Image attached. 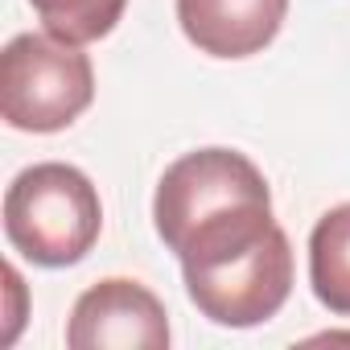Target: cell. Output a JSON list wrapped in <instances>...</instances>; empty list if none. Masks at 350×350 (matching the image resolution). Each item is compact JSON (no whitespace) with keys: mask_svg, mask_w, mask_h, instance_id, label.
I'll return each instance as SVG.
<instances>
[{"mask_svg":"<svg viewBox=\"0 0 350 350\" xmlns=\"http://www.w3.org/2000/svg\"><path fill=\"white\" fill-rule=\"evenodd\" d=\"M152 223L182 272L215 268L280 227L264 173L235 148H198L173 161L157 182Z\"/></svg>","mask_w":350,"mask_h":350,"instance_id":"6da1fadb","label":"cell"},{"mask_svg":"<svg viewBox=\"0 0 350 350\" xmlns=\"http://www.w3.org/2000/svg\"><path fill=\"white\" fill-rule=\"evenodd\" d=\"M103 231V206L91 178L75 165L42 161L21 169L5 194V235L38 268L79 264Z\"/></svg>","mask_w":350,"mask_h":350,"instance_id":"7a4b0ae2","label":"cell"},{"mask_svg":"<svg viewBox=\"0 0 350 350\" xmlns=\"http://www.w3.org/2000/svg\"><path fill=\"white\" fill-rule=\"evenodd\" d=\"M95 99L91 58L54 33H17L0 54V116L17 132H62Z\"/></svg>","mask_w":350,"mask_h":350,"instance_id":"3957f363","label":"cell"},{"mask_svg":"<svg viewBox=\"0 0 350 350\" xmlns=\"http://www.w3.org/2000/svg\"><path fill=\"white\" fill-rule=\"evenodd\" d=\"M182 276H186V293L202 317H211L215 325L252 329L284 309V301L293 293V247H288V235L276 227L256 247H247L215 268H194Z\"/></svg>","mask_w":350,"mask_h":350,"instance_id":"277c9868","label":"cell"},{"mask_svg":"<svg viewBox=\"0 0 350 350\" xmlns=\"http://www.w3.org/2000/svg\"><path fill=\"white\" fill-rule=\"evenodd\" d=\"M70 350H165L169 346V317L152 288L111 276L91 284L66 325Z\"/></svg>","mask_w":350,"mask_h":350,"instance_id":"5b68a950","label":"cell"},{"mask_svg":"<svg viewBox=\"0 0 350 350\" xmlns=\"http://www.w3.org/2000/svg\"><path fill=\"white\" fill-rule=\"evenodd\" d=\"M288 0H178V21L190 46L211 58H252L276 42Z\"/></svg>","mask_w":350,"mask_h":350,"instance_id":"8992f818","label":"cell"},{"mask_svg":"<svg viewBox=\"0 0 350 350\" xmlns=\"http://www.w3.org/2000/svg\"><path fill=\"white\" fill-rule=\"evenodd\" d=\"M309 284L329 313L350 317V202L317 219L309 235Z\"/></svg>","mask_w":350,"mask_h":350,"instance_id":"52a82bcc","label":"cell"},{"mask_svg":"<svg viewBox=\"0 0 350 350\" xmlns=\"http://www.w3.org/2000/svg\"><path fill=\"white\" fill-rule=\"evenodd\" d=\"M29 5L42 17L46 33L75 42V46H87V42L107 38L120 25L128 0H29Z\"/></svg>","mask_w":350,"mask_h":350,"instance_id":"ba28073f","label":"cell"}]
</instances>
